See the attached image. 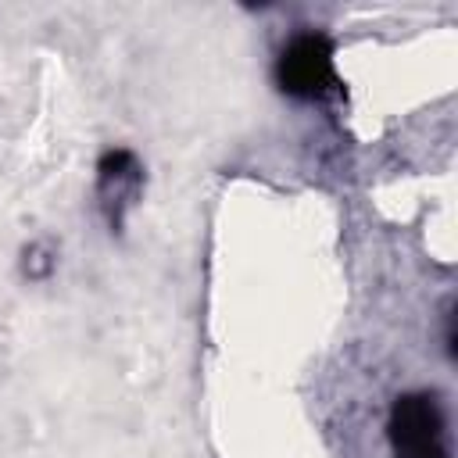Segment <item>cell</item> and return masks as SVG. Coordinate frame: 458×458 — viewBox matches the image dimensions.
Listing matches in <instances>:
<instances>
[{
	"label": "cell",
	"instance_id": "1",
	"mask_svg": "<svg viewBox=\"0 0 458 458\" xmlns=\"http://www.w3.org/2000/svg\"><path fill=\"white\" fill-rule=\"evenodd\" d=\"M276 86L293 100H322L344 93L333 39L315 29L297 32L276 57Z\"/></svg>",
	"mask_w": 458,
	"mask_h": 458
},
{
	"label": "cell",
	"instance_id": "2",
	"mask_svg": "<svg viewBox=\"0 0 458 458\" xmlns=\"http://www.w3.org/2000/svg\"><path fill=\"white\" fill-rule=\"evenodd\" d=\"M386 437L397 458H451L444 411L433 394H401L390 404Z\"/></svg>",
	"mask_w": 458,
	"mask_h": 458
},
{
	"label": "cell",
	"instance_id": "4",
	"mask_svg": "<svg viewBox=\"0 0 458 458\" xmlns=\"http://www.w3.org/2000/svg\"><path fill=\"white\" fill-rule=\"evenodd\" d=\"M50 268H54V258L43 250V243L25 250V276L29 279H43V276H50Z\"/></svg>",
	"mask_w": 458,
	"mask_h": 458
},
{
	"label": "cell",
	"instance_id": "3",
	"mask_svg": "<svg viewBox=\"0 0 458 458\" xmlns=\"http://www.w3.org/2000/svg\"><path fill=\"white\" fill-rule=\"evenodd\" d=\"M140 190H143V165L136 161V154L125 147L107 150L97 165V204H100L111 233H118L125 225V215L140 200Z\"/></svg>",
	"mask_w": 458,
	"mask_h": 458
}]
</instances>
